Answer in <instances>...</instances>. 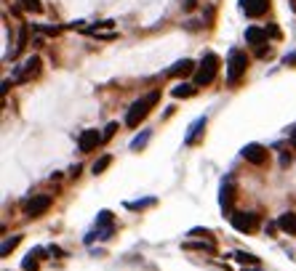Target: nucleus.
Segmentation results:
<instances>
[{"label": "nucleus", "mask_w": 296, "mask_h": 271, "mask_svg": "<svg viewBox=\"0 0 296 271\" xmlns=\"http://www.w3.org/2000/svg\"><path fill=\"white\" fill-rule=\"evenodd\" d=\"M195 88H197V85L182 83V85H176V88H174V96L176 98H189V96H195Z\"/></svg>", "instance_id": "nucleus-14"}, {"label": "nucleus", "mask_w": 296, "mask_h": 271, "mask_svg": "<svg viewBox=\"0 0 296 271\" xmlns=\"http://www.w3.org/2000/svg\"><path fill=\"white\" fill-rule=\"evenodd\" d=\"M22 8L30 11V14H40L43 5H40V0H22Z\"/></svg>", "instance_id": "nucleus-18"}, {"label": "nucleus", "mask_w": 296, "mask_h": 271, "mask_svg": "<svg viewBox=\"0 0 296 271\" xmlns=\"http://www.w3.org/2000/svg\"><path fill=\"white\" fill-rule=\"evenodd\" d=\"M102 141H104V133L88 128V130H83V133H80V138H77V147H80V151H91V149H96Z\"/></svg>", "instance_id": "nucleus-6"}, {"label": "nucleus", "mask_w": 296, "mask_h": 271, "mask_svg": "<svg viewBox=\"0 0 296 271\" xmlns=\"http://www.w3.org/2000/svg\"><path fill=\"white\" fill-rule=\"evenodd\" d=\"M115 130H117V122H110V125H107V130H104V141H107V138L112 136Z\"/></svg>", "instance_id": "nucleus-23"}, {"label": "nucleus", "mask_w": 296, "mask_h": 271, "mask_svg": "<svg viewBox=\"0 0 296 271\" xmlns=\"http://www.w3.org/2000/svg\"><path fill=\"white\" fill-rule=\"evenodd\" d=\"M235 258H238L240 263H256V258H254L251 253H243V250H238V253H235Z\"/></svg>", "instance_id": "nucleus-20"}, {"label": "nucleus", "mask_w": 296, "mask_h": 271, "mask_svg": "<svg viewBox=\"0 0 296 271\" xmlns=\"http://www.w3.org/2000/svg\"><path fill=\"white\" fill-rule=\"evenodd\" d=\"M110 165H112V157L104 154V157H99V160L94 162V168H91V170H94V176H99V173H104V170H107Z\"/></svg>", "instance_id": "nucleus-15"}, {"label": "nucleus", "mask_w": 296, "mask_h": 271, "mask_svg": "<svg viewBox=\"0 0 296 271\" xmlns=\"http://www.w3.org/2000/svg\"><path fill=\"white\" fill-rule=\"evenodd\" d=\"M286 64H291V67H296V51H294V54H288V56H286Z\"/></svg>", "instance_id": "nucleus-24"}, {"label": "nucleus", "mask_w": 296, "mask_h": 271, "mask_svg": "<svg viewBox=\"0 0 296 271\" xmlns=\"http://www.w3.org/2000/svg\"><path fill=\"white\" fill-rule=\"evenodd\" d=\"M216 69H219V59H216L214 54H208L206 59H203L200 69L195 72V85H197V88H200V85H208V83H214V77H216Z\"/></svg>", "instance_id": "nucleus-3"}, {"label": "nucleus", "mask_w": 296, "mask_h": 271, "mask_svg": "<svg viewBox=\"0 0 296 271\" xmlns=\"http://www.w3.org/2000/svg\"><path fill=\"white\" fill-rule=\"evenodd\" d=\"M243 157H246L251 165H264L267 162V149L259 147V144H248V147L243 149Z\"/></svg>", "instance_id": "nucleus-7"}, {"label": "nucleus", "mask_w": 296, "mask_h": 271, "mask_svg": "<svg viewBox=\"0 0 296 271\" xmlns=\"http://www.w3.org/2000/svg\"><path fill=\"white\" fill-rule=\"evenodd\" d=\"M203 128H206V117H203V120H197V122L192 125V133L187 136V144H195V133H197V130H203Z\"/></svg>", "instance_id": "nucleus-19"}, {"label": "nucleus", "mask_w": 296, "mask_h": 271, "mask_svg": "<svg viewBox=\"0 0 296 271\" xmlns=\"http://www.w3.org/2000/svg\"><path fill=\"white\" fill-rule=\"evenodd\" d=\"M232 183H224V186H222V197H219V202H222V210H224V213H229L232 215Z\"/></svg>", "instance_id": "nucleus-13"}, {"label": "nucleus", "mask_w": 296, "mask_h": 271, "mask_svg": "<svg viewBox=\"0 0 296 271\" xmlns=\"http://www.w3.org/2000/svg\"><path fill=\"white\" fill-rule=\"evenodd\" d=\"M278 226L286 231V234L296 237V213H283V215L278 218Z\"/></svg>", "instance_id": "nucleus-11"}, {"label": "nucleus", "mask_w": 296, "mask_h": 271, "mask_svg": "<svg viewBox=\"0 0 296 271\" xmlns=\"http://www.w3.org/2000/svg\"><path fill=\"white\" fill-rule=\"evenodd\" d=\"M291 141H294V147H296V128H291Z\"/></svg>", "instance_id": "nucleus-25"}, {"label": "nucleus", "mask_w": 296, "mask_h": 271, "mask_svg": "<svg viewBox=\"0 0 296 271\" xmlns=\"http://www.w3.org/2000/svg\"><path fill=\"white\" fill-rule=\"evenodd\" d=\"M37 69H40V59H37V56H30V59H27V61H24V64H22V69H19V72H16V80H19V83H24V80H30V77H32V75H35V72H37Z\"/></svg>", "instance_id": "nucleus-9"}, {"label": "nucleus", "mask_w": 296, "mask_h": 271, "mask_svg": "<svg viewBox=\"0 0 296 271\" xmlns=\"http://www.w3.org/2000/svg\"><path fill=\"white\" fill-rule=\"evenodd\" d=\"M232 226L240 231V234H251L256 229V223H259V215L256 213H232Z\"/></svg>", "instance_id": "nucleus-4"}, {"label": "nucleus", "mask_w": 296, "mask_h": 271, "mask_svg": "<svg viewBox=\"0 0 296 271\" xmlns=\"http://www.w3.org/2000/svg\"><path fill=\"white\" fill-rule=\"evenodd\" d=\"M48 208H51V197L37 194V197H32V200H30L27 205H24V213H27L30 218H37V215L48 213Z\"/></svg>", "instance_id": "nucleus-5"}, {"label": "nucleus", "mask_w": 296, "mask_h": 271, "mask_svg": "<svg viewBox=\"0 0 296 271\" xmlns=\"http://www.w3.org/2000/svg\"><path fill=\"white\" fill-rule=\"evenodd\" d=\"M157 101H160V90H152V93H147L144 98H139V101H134L131 109H128V115H126V125L128 128H139V122L149 115V109H152Z\"/></svg>", "instance_id": "nucleus-1"}, {"label": "nucleus", "mask_w": 296, "mask_h": 271, "mask_svg": "<svg viewBox=\"0 0 296 271\" xmlns=\"http://www.w3.org/2000/svg\"><path fill=\"white\" fill-rule=\"evenodd\" d=\"M254 271H256V269H254Z\"/></svg>", "instance_id": "nucleus-26"}, {"label": "nucleus", "mask_w": 296, "mask_h": 271, "mask_svg": "<svg viewBox=\"0 0 296 271\" xmlns=\"http://www.w3.org/2000/svg\"><path fill=\"white\" fill-rule=\"evenodd\" d=\"M22 266H24V271H35V269H37V263H35V258H32V253H30V258H24Z\"/></svg>", "instance_id": "nucleus-21"}, {"label": "nucleus", "mask_w": 296, "mask_h": 271, "mask_svg": "<svg viewBox=\"0 0 296 271\" xmlns=\"http://www.w3.org/2000/svg\"><path fill=\"white\" fill-rule=\"evenodd\" d=\"M248 69V56L243 51H229V59H227V83L229 85H238V80L246 75Z\"/></svg>", "instance_id": "nucleus-2"}, {"label": "nucleus", "mask_w": 296, "mask_h": 271, "mask_svg": "<svg viewBox=\"0 0 296 271\" xmlns=\"http://www.w3.org/2000/svg\"><path fill=\"white\" fill-rule=\"evenodd\" d=\"M19 242H22V237H19V234H16V237H11V240H5V242H3V247H0V255H8Z\"/></svg>", "instance_id": "nucleus-17"}, {"label": "nucleus", "mask_w": 296, "mask_h": 271, "mask_svg": "<svg viewBox=\"0 0 296 271\" xmlns=\"http://www.w3.org/2000/svg\"><path fill=\"white\" fill-rule=\"evenodd\" d=\"M147 138H149V133H144V136H139V138H136L134 144H131V149H139V147H144V144H147Z\"/></svg>", "instance_id": "nucleus-22"}, {"label": "nucleus", "mask_w": 296, "mask_h": 271, "mask_svg": "<svg viewBox=\"0 0 296 271\" xmlns=\"http://www.w3.org/2000/svg\"><path fill=\"white\" fill-rule=\"evenodd\" d=\"M192 69H195V64L189 61V59H182V61H176L174 67L168 69V75H171V77H184V75H189Z\"/></svg>", "instance_id": "nucleus-10"}, {"label": "nucleus", "mask_w": 296, "mask_h": 271, "mask_svg": "<svg viewBox=\"0 0 296 271\" xmlns=\"http://www.w3.org/2000/svg\"><path fill=\"white\" fill-rule=\"evenodd\" d=\"M246 43H251V45H261V43H267V30L248 27V30H246Z\"/></svg>", "instance_id": "nucleus-12"}, {"label": "nucleus", "mask_w": 296, "mask_h": 271, "mask_svg": "<svg viewBox=\"0 0 296 271\" xmlns=\"http://www.w3.org/2000/svg\"><path fill=\"white\" fill-rule=\"evenodd\" d=\"M267 5H269V0H240V8L246 11V16H251V19L264 14Z\"/></svg>", "instance_id": "nucleus-8"}, {"label": "nucleus", "mask_w": 296, "mask_h": 271, "mask_svg": "<svg viewBox=\"0 0 296 271\" xmlns=\"http://www.w3.org/2000/svg\"><path fill=\"white\" fill-rule=\"evenodd\" d=\"M96 226L99 229H110V226H112V213H110V210H102V213H99Z\"/></svg>", "instance_id": "nucleus-16"}]
</instances>
